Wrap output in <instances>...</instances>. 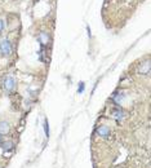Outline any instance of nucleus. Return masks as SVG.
Wrapping results in <instances>:
<instances>
[{
    "mask_svg": "<svg viewBox=\"0 0 151 168\" xmlns=\"http://www.w3.org/2000/svg\"><path fill=\"white\" fill-rule=\"evenodd\" d=\"M12 43L9 39H4L0 42V53L3 57H9L12 54Z\"/></svg>",
    "mask_w": 151,
    "mask_h": 168,
    "instance_id": "nucleus-1",
    "label": "nucleus"
},
{
    "mask_svg": "<svg viewBox=\"0 0 151 168\" xmlns=\"http://www.w3.org/2000/svg\"><path fill=\"white\" fill-rule=\"evenodd\" d=\"M16 88V79L12 75H8L3 80V89L5 93H11Z\"/></svg>",
    "mask_w": 151,
    "mask_h": 168,
    "instance_id": "nucleus-2",
    "label": "nucleus"
},
{
    "mask_svg": "<svg viewBox=\"0 0 151 168\" xmlns=\"http://www.w3.org/2000/svg\"><path fill=\"white\" fill-rule=\"evenodd\" d=\"M96 133H97V136H99V137L107 140V138H110V136H111V129H110L107 125H98L97 128H96Z\"/></svg>",
    "mask_w": 151,
    "mask_h": 168,
    "instance_id": "nucleus-3",
    "label": "nucleus"
},
{
    "mask_svg": "<svg viewBox=\"0 0 151 168\" xmlns=\"http://www.w3.org/2000/svg\"><path fill=\"white\" fill-rule=\"evenodd\" d=\"M111 115H112V118L115 119L118 123H120V122H123L125 119V113L121 110L120 107H115L114 110L111 111Z\"/></svg>",
    "mask_w": 151,
    "mask_h": 168,
    "instance_id": "nucleus-4",
    "label": "nucleus"
},
{
    "mask_svg": "<svg viewBox=\"0 0 151 168\" xmlns=\"http://www.w3.org/2000/svg\"><path fill=\"white\" fill-rule=\"evenodd\" d=\"M125 93L123 92V90H116V92H114L112 94V101L116 103V105H121L123 102H124V100H125Z\"/></svg>",
    "mask_w": 151,
    "mask_h": 168,
    "instance_id": "nucleus-5",
    "label": "nucleus"
},
{
    "mask_svg": "<svg viewBox=\"0 0 151 168\" xmlns=\"http://www.w3.org/2000/svg\"><path fill=\"white\" fill-rule=\"evenodd\" d=\"M137 72L141 75H147L149 72H150V61H145L142 63H140V66H138V69H137Z\"/></svg>",
    "mask_w": 151,
    "mask_h": 168,
    "instance_id": "nucleus-6",
    "label": "nucleus"
},
{
    "mask_svg": "<svg viewBox=\"0 0 151 168\" xmlns=\"http://www.w3.org/2000/svg\"><path fill=\"white\" fill-rule=\"evenodd\" d=\"M11 129V125L7 120H2L0 122V135H7Z\"/></svg>",
    "mask_w": 151,
    "mask_h": 168,
    "instance_id": "nucleus-7",
    "label": "nucleus"
},
{
    "mask_svg": "<svg viewBox=\"0 0 151 168\" xmlns=\"http://www.w3.org/2000/svg\"><path fill=\"white\" fill-rule=\"evenodd\" d=\"M39 42L42 43V45H47L49 43V35L45 33V31L40 33V35H39Z\"/></svg>",
    "mask_w": 151,
    "mask_h": 168,
    "instance_id": "nucleus-8",
    "label": "nucleus"
},
{
    "mask_svg": "<svg viewBox=\"0 0 151 168\" xmlns=\"http://www.w3.org/2000/svg\"><path fill=\"white\" fill-rule=\"evenodd\" d=\"M0 146H2V149L4 150V153H7V151H12L13 149H14V145H13V142H3L2 145H0Z\"/></svg>",
    "mask_w": 151,
    "mask_h": 168,
    "instance_id": "nucleus-9",
    "label": "nucleus"
},
{
    "mask_svg": "<svg viewBox=\"0 0 151 168\" xmlns=\"http://www.w3.org/2000/svg\"><path fill=\"white\" fill-rule=\"evenodd\" d=\"M43 127H44V132H45V137L47 138H49V124H48V120L45 119L44 120V124H43Z\"/></svg>",
    "mask_w": 151,
    "mask_h": 168,
    "instance_id": "nucleus-10",
    "label": "nucleus"
},
{
    "mask_svg": "<svg viewBox=\"0 0 151 168\" xmlns=\"http://www.w3.org/2000/svg\"><path fill=\"white\" fill-rule=\"evenodd\" d=\"M84 88H85V84L81 81V83L79 84V88H77V93H83L84 92Z\"/></svg>",
    "mask_w": 151,
    "mask_h": 168,
    "instance_id": "nucleus-11",
    "label": "nucleus"
},
{
    "mask_svg": "<svg viewBox=\"0 0 151 168\" xmlns=\"http://www.w3.org/2000/svg\"><path fill=\"white\" fill-rule=\"evenodd\" d=\"M3 30H4V21L0 18V34L3 33Z\"/></svg>",
    "mask_w": 151,
    "mask_h": 168,
    "instance_id": "nucleus-12",
    "label": "nucleus"
},
{
    "mask_svg": "<svg viewBox=\"0 0 151 168\" xmlns=\"http://www.w3.org/2000/svg\"><path fill=\"white\" fill-rule=\"evenodd\" d=\"M4 141H3V135H0V145H2Z\"/></svg>",
    "mask_w": 151,
    "mask_h": 168,
    "instance_id": "nucleus-13",
    "label": "nucleus"
},
{
    "mask_svg": "<svg viewBox=\"0 0 151 168\" xmlns=\"http://www.w3.org/2000/svg\"><path fill=\"white\" fill-rule=\"evenodd\" d=\"M0 168H2V167H0Z\"/></svg>",
    "mask_w": 151,
    "mask_h": 168,
    "instance_id": "nucleus-14",
    "label": "nucleus"
}]
</instances>
